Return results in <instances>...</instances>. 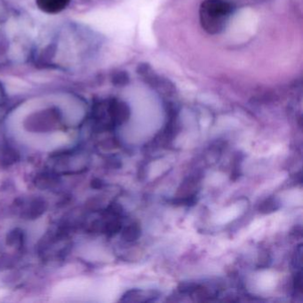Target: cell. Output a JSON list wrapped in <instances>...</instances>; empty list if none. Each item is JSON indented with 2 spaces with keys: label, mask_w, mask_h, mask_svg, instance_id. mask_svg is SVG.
Returning a JSON list of instances; mask_svg holds the SVG:
<instances>
[{
  "label": "cell",
  "mask_w": 303,
  "mask_h": 303,
  "mask_svg": "<svg viewBox=\"0 0 303 303\" xmlns=\"http://www.w3.org/2000/svg\"><path fill=\"white\" fill-rule=\"evenodd\" d=\"M48 207L47 201L41 197H36L29 204L23 216L28 220H35L45 213Z\"/></svg>",
  "instance_id": "cell-3"
},
{
  "label": "cell",
  "mask_w": 303,
  "mask_h": 303,
  "mask_svg": "<svg viewBox=\"0 0 303 303\" xmlns=\"http://www.w3.org/2000/svg\"><path fill=\"white\" fill-rule=\"evenodd\" d=\"M293 261H294V267L296 269H299V270L302 269V266H303V246L302 245H300L295 251Z\"/></svg>",
  "instance_id": "cell-12"
},
{
  "label": "cell",
  "mask_w": 303,
  "mask_h": 303,
  "mask_svg": "<svg viewBox=\"0 0 303 303\" xmlns=\"http://www.w3.org/2000/svg\"><path fill=\"white\" fill-rule=\"evenodd\" d=\"M158 296H156V292H145L141 290H131L127 293H125L123 298L121 299V302H151Z\"/></svg>",
  "instance_id": "cell-4"
},
{
  "label": "cell",
  "mask_w": 303,
  "mask_h": 303,
  "mask_svg": "<svg viewBox=\"0 0 303 303\" xmlns=\"http://www.w3.org/2000/svg\"><path fill=\"white\" fill-rule=\"evenodd\" d=\"M279 208V204L277 199L269 198L260 205V212L262 213H270L277 211Z\"/></svg>",
  "instance_id": "cell-11"
},
{
  "label": "cell",
  "mask_w": 303,
  "mask_h": 303,
  "mask_svg": "<svg viewBox=\"0 0 303 303\" xmlns=\"http://www.w3.org/2000/svg\"><path fill=\"white\" fill-rule=\"evenodd\" d=\"M24 241V233L20 229L10 231L6 236V243L10 246H22Z\"/></svg>",
  "instance_id": "cell-8"
},
{
  "label": "cell",
  "mask_w": 303,
  "mask_h": 303,
  "mask_svg": "<svg viewBox=\"0 0 303 303\" xmlns=\"http://www.w3.org/2000/svg\"><path fill=\"white\" fill-rule=\"evenodd\" d=\"M111 119L114 125L125 123L130 117V110L125 103H115L111 109Z\"/></svg>",
  "instance_id": "cell-5"
},
{
  "label": "cell",
  "mask_w": 303,
  "mask_h": 303,
  "mask_svg": "<svg viewBox=\"0 0 303 303\" xmlns=\"http://www.w3.org/2000/svg\"><path fill=\"white\" fill-rule=\"evenodd\" d=\"M58 183V179L54 174H42L37 180L38 186L42 188L53 187L55 183Z\"/></svg>",
  "instance_id": "cell-10"
},
{
  "label": "cell",
  "mask_w": 303,
  "mask_h": 303,
  "mask_svg": "<svg viewBox=\"0 0 303 303\" xmlns=\"http://www.w3.org/2000/svg\"><path fill=\"white\" fill-rule=\"evenodd\" d=\"M233 12V6L226 0H205L199 9L203 29L211 35L221 33Z\"/></svg>",
  "instance_id": "cell-1"
},
{
  "label": "cell",
  "mask_w": 303,
  "mask_h": 303,
  "mask_svg": "<svg viewBox=\"0 0 303 303\" xmlns=\"http://www.w3.org/2000/svg\"><path fill=\"white\" fill-rule=\"evenodd\" d=\"M19 153L12 148H6L3 149L2 153H1V158H0V162L3 165H11V164H15V162H17V160L19 159Z\"/></svg>",
  "instance_id": "cell-7"
},
{
  "label": "cell",
  "mask_w": 303,
  "mask_h": 303,
  "mask_svg": "<svg viewBox=\"0 0 303 303\" xmlns=\"http://www.w3.org/2000/svg\"><path fill=\"white\" fill-rule=\"evenodd\" d=\"M122 229L120 221L117 219H112L111 221H107L106 223L103 225V232L106 234L107 236H112L116 235L117 232H119Z\"/></svg>",
  "instance_id": "cell-9"
},
{
  "label": "cell",
  "mask_w": 303,
  "mask_h": 303,
  "mask_svg": "<svg viewBox=\"0 0 303 303\" xmlns=\"http://www.w3.org/2000/svg\"><path fill=\"white\" fill-rule=\"evenodd\" d=\"M101 186H102V182L100 181V180H98V179L93 180V183H92V187L93 188H101Z\"/></svg>",
  "instance_id": "cell-13"
},
{
  "label": "cell",
  "mask_w": 303,
  "mask_h": 303,
  "mask_svg": "<svg viewBox=\"0 0 303 303\" xmlns=\"http://www.w3.org/2000/svg\"><path fill=\"white\" fill-rule=\"evenodd\" d=\"M70 0H36L39 10L48 15H56L66 9Z\"/></svg>",
  "instance_id": "cell-2"
},
{
  "label": "cell",
  "mask_w": 303,
  "mask_h": 303,
  "mask_svg": "<svg viewBox=\"0 0 303 303\" xmlns=\"http://www.w3.org/2000/svg\"><path fill=\"white\" fill-rule=\"evenodd\" d=\"M140 236V227L138 223H132L125 227L122 232V237L126 242H134Z\"/></svg>",
  "instance_id": "cell-6"
}]
</instances>
